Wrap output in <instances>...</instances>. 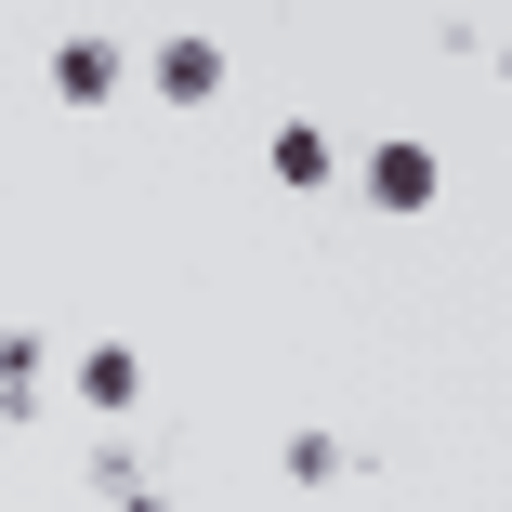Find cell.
<instances>
[{"label": "cell", "instance_id": "7", "mask_svg": "<svg viewBox=\"0 0 512 512\" xmlns=\"http://www.w3.org/2000/svg\"><path fill=\"white\" fill-rule=\"evenodd\" d=\"M119 512H171V499H158V486H132V499H119Z\"/></svg>", "mask_w": 512, "mask_h": 512}, {"label": "cell", "instance_id": "5", "mask_svg": "<svg viewBox=\"0 0 512 512\" xmlns=\"http://www.w3.org/2000/svg\"><path fill=\"white\" fill-rule=\"evenodd\" d=\"M132 394H145V355L132 342H92L79 355V407H132Z\"/></svg>", "mask_w": 512, "mask_h": 512}, {"label": "cell", "instance_id": "3", "mask_svg": "<svg viewBox=\"0 0 512 512\" xmlns=\"http://www.w3.org/2000/svg\"><path fill=\"white\" fill-rule=\"evenodd\" d=\"M106 92H132L119 40H53V106H106Z\"/></svg>", "mask_w": 512, "mask_h": 512}, {"label": "cell", "instance_id": "4", "mask_svg": "<svg viewBox=\"0 0 512 512\" xmlns=\"http://www.w3.org/2000/svg\"><path fill=\"white\" fill-rule=\"evenodd\" d=\"M263 171H276V184H302V197H329V184H342V145H329L316 119H289V132L263 145Z\"/></svg>", "mask_w": 512, "mask_h": 512}, {"label": "cell", "instance_id": "8", "mask_svg": "<svg viewBox=\"0 0 512 512\" xmlns=\"http://www.w3.org/2000/svg\"><path fill=\"white\" fill-rule=\"evenodd\" d=\"M0 421H14V407H0Z\"/></svg>", "mask_w": 512, "mask_h": 512}, {"label": "cell", "instance_id": "1", "mask_svg": "<svg viewBox=\"0 0 512 512\" xmlns=\"http://www.w3.org/2000/svg\"><path fill=\"white\" fill-rule=\"evenodd\" d=\"M434 184H447V171H434L421 132H381V145L355 158V197H368V211H434Z\"/></svg>", "mask_w": 512, "mask_h": 512}, {"label": "cell", "instance_id": "2", "mask_svg": "<svg viewBox=\"0 0 512 512\" xmlns=\"http://www.w3.org/2000/svg\"><path fill=\"white\" fill-rule=\"evenodd\" d=\"M145 79H158V106H224V40L211 27H171L145 53Z\"/></svg>", "mask_w": 512, "mask_h": 512}, {"label": "cell", "instance_id": "6", "mask_svg": "<svg viewBox=\"0 0 512 512\" xmlns=\"http://www.w3.org/2000/svg\"><path fill=\"white\" fill-rule=\"evenodd\" d=\"M27 394H40V342H27V329H0V407H27Z\"/></svg>", "mask_w": 512, "mask_h": 512}]
</instances>
